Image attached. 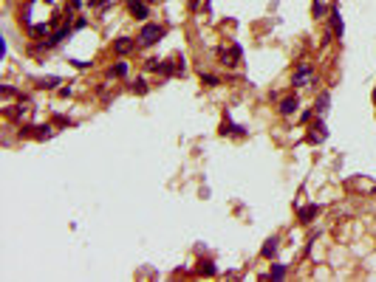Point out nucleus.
Segmentation results:
<instances>
[{"label": "nucleus", "instance_id": "9b49d317", "mask_svg": "<svg viewBox=\"0 0 376 282\" xmlns=\"http://www.w3.org/2000/svg\"><path fill=\"white\" fill-rule=\"evenodd\" d=\"M278 249H280V240L278 237H269V240L263 243V249H261V257L263 260H272V257L278 254Z\"/></svg>", "mask_w": 376, "mask_h": 282}, {"label": "nucleus", "instance_id": "dca6fc26", "mask_svg": "<svg viewBox=\"0 0 376 282\" xmlns=\"http://www.w3.org/2000/svg\"><path fill=\"white\" fill-rule=\"evenodd\" d=\"M198 271H201L204 277H213V274H215V263H213V260H201V263H198Z\"/></svg>", "mask_w": 376, "mask_h": 282}, {"label": "nucleus", "instance_id": "f3484780", "mask_svg": "<svg viewBox=\"0 0 376 282\" xmlns=\"http://www.w3.org/2000/svg\"><path fill=\"white\" fill-rule=\"evenodd\" d=\"M283 277H286V266H283V263H275L272 271H269V280H283Z\"/></svg>", "mask_w": 376, "mask_h": 282}, {"label": "nucleus", "instance_id": "a211bd4d", "mask_svg": "<svg viewBox=\"0 0 376 282\" xmlns=\"http://www.w3.org/2000/svg\"><path fill=\"white\" fill-rule=\"evenodd\" d=\"M37 138H40V141H46V138H51V135H54V127H51V124H43V127H37Z\"/></svg>", "mask_w": 376, "mask_h": 282}, {"label": "nucleus", "instance_id": "393cba45", "mask_svg": "<svg viewBox=\"0 0 376 282\" xmlns=\"http://www.w3.org/2000/svg\"><path fill=\"white\" fill-rule=\"evenodd\" d=\"M311 116H314V110H303V116H300V121H309Z\"/></svg>", "mask_w": 376, "mask_h": 282}, {"label": "nucleus", "instance_id": "6ab92c4d", "mask_svg": "<svg viewBox=\"0 0 376 282\" xmlns=\"http://www.w3.org/2000/svg\"><path fill=\"white\" fill-rule=\"evenodd\" d=\"M311 15H314V17H323V15H326V3H323V0H314V6H311Z\"/></svg>", "mask_w": 376, "mask_h": 282}, {"label": "nucleus", "instance_id": "423d86ee", "mask_svg": "<svg viewBox=\"0 0 376 282\" xmlns=\"http://www.w3.org/2000/svg\"><path fill=\"white\" fill-rule=\"evenodd\" d=\"M133 48H136V40H131V37H119L114 43V54H119V57H128Z\"/></svg>", "mask_w": 376, "mask_h": 282}, {"label": "nucleus", "instance_id": "412c9836", "mask_svg": "<svg viewBox=\"0 0 376 282\" xmlns=\"http://www.w3.org/2000/svg\"><path fill=\"white\" fill-rule=\"evenodd\" d=\"M111 74H114V76H128V62H116Z\"/></svg>", "mask_w": 376, "mask_h": 282}, {"label": "nucleus", "instance_id": "a878e982", "mask_svg": "<svg viewBox=\"0 0 376 282\" xmlns=\"http://www.w3.org/2000/svg\"><path fill=\"white\" fill-rule=\"evenodd\" d=\"M88 3H91V6H108L111 0H88Z\"/></svg>", "mask_w": 376, "mask_h": 282}, {"label": "nucleus", "instance_id": "b1692460", "mask_svg": "<svg viewBox=\"0 0 376 282\" xmlns=\"http://www.w3.org/2000/svg\"><path fill=\"white\" fill-rule=\"evenodd\" d=\"M159 65H162V59H156V57L147 59V71H159Z\"/></svg>", "mask_w": 376, "mask_h": 282}, {"label": "nucleus", "instance_id": "0eeeda50", "mask_svg": "<svg viewBox=\"0 0 376 282\" xmlns=\"http://www.w3.org/2000/svg\"><path fill=\"white\" fill-rule=\"evenodd\" d=\"M246 127H241V124H235L229 116H224V121H221V135H244Z\"/></svg>", "mask_w": 376, "mask_h": 282}, {"label": "nucleus", "instance_id": "4be33fe9", "mask_svg": "<svg viewBox=\"0 0 376 282\" xmlns=\"http://www.w3.org/2000/svg\"><path fill=\"white\" fill-rule=\"evenodd\" d=\"M133 90H136L139 96H142V93H147V82H145V79H136V82H133Z\"/></svg>", "mask_w": 376, "mask_h": 282}, {"label": "nucleus", "instance_id": "9d476101", "mask_svg": "<svg viewBox=\"0 0 376 282\" xmlns=\"http://www.w3.org/2000/svg\"><path fill=\"white\" fill-rule=\"evenodd\" d=\"M328 107H331V93H328V90H323V93L317 96V102H314V113H317V116H326Z\"/></svg>", "mask_w": 376, "mask_h": 282}, {"label": "nucleus", "instance_id": "7ed1b4c3", "mask_svg": "<svg viewBox=\"0 0 376 282\" xmlns=\"http://www.w3.org/2000/svg\"><path fill=\"white\" fill-rule=\"evenodd\" d=\"M241 57H244V48H241L238 43H232L229 48L221 51V62H224V65H229V68L238 65V62H241Z\"/></svg>", "mask_w": 376, "mask_h": 282}, {"label": "nucleus", "instance_id": "bb28decb", "mask_svg": "<svg viewBox=\"0 0 376 282\" xmlns=\"http://www.w3.org/2000/svg\"><path fill=\"white\" fill-rule=\"evenodd\" d=\"M374 104H376V90H374Z\"/></svg>", "mask_w": 376, "mask_h": 282}, {"label": "nucleus", "instance_id": "39448f33", "mask_svg": "<svg viewBox=\"0 0 376 282\" xmlns=\"http://www.w3.org/2000/svg\"><path fill=\"white\" fill-rule=\"evenodd\" d=\"M128 12H131L136 20H145L150 15L147 12V0H128Z\"/></svg>", "mask_w": 376, "mask_h": 282}, {"label": "nucleus", "instance_id": "1a4fd4ad", "mask_svg": "<svg viewBox=\"0 0 376 282\" xmlns=\"http://www.w3.org/2000/svg\"><path fill=\"white\" fill-rule=\"evenodd\" d=\"M297 107H300V99H297L294 93L286 96V99H280V113H283V116H294Z\"/></svg>", "mask_w": 376, "mask_h": 282}, {"label": "nucleus", "instance_id": "6e6552de", "mask_svg": "<svg viewBox=\"0 0 376 282\" xmlns=\"http://www.w3.org/2000/svg\"><path fill=\"white\" fill-rule=\"evenodd\" d=\"M331 34H334V37H340V40H343V34H345V23H343L340 9H331Z\"/></svg>", "mask_w": 376, "mask_h": 282}, {"label": "nucleus", "instance_id": "f03ea898", "mask_svg": "<svg viewBox=\"0 0 376 282\" xmlns=\"http://www.w3.org/2000/svg\"><path fill=\"white\" fill-rule=\"evenodd\" d=\"M314 82V68H311V62H300V68L294 71V79H292V85L294 88H306V85Z\"/></svg>", "mask_w": 376, "mask_h": 282}, {"label": "nucleus", "instance_id": "f257e3e1", "mask_svg": "<svg viewBox=\"0 0 376 282\" xmlns=\"http://www.w3.org/2000/svg\"><path fill=\"white\" fill-rule=\"evenodd\" d=\"M164 37V26H159V23H145L142 26V31H139V45H156L159 40Z\"/></svg>", "mask_w": 376, "mask_h": 282}, {"label": "nucleus", "instance_id": "ddd939ff", "mask_svg": "<svg viewBox=\"0 0 376 282\" xmlns=\"http://www.w3.org/2000/svg\"><path fill=\"white\" fill-rule=\"evenodd\" d=\"M68 37H71V29H68V26H63L60 31H54L49 40H46V45H60L63 40H68Z\"/></svg>", "mask_w": 376, "mask_h": 282}, {"label": "nucleus", "instance_id": "5701e85b", "mask_svg": "<svg viewBox=\"0 0 376 282\" xmlns=\"http://www.w3.org/2000/svg\"><path fill=\"white\" fill-rule=\"evenodd\" d=\"M173 62H176V74H184V71H187V65H184V57H176Z\"/></svg>", "mask_w": 376, "mask_h": 282}, {"label": "nucleus", "instance_id": "aec40b11", "mask_svg": "<svg viewBox=\"0 0 376 282\" xmlns=\"http://www.w3.org/2000/svg\"><path fill=\"white\" fill-rule=\"evenodd\" d=\"M201 82L207 85V88H215V85H221V79L213 76V74H201Z\"/></svg>", "mask_w": 376, "mask_h": 282}, {"label": "nucleus", "instance_id": "20e7f679", "mask_svg": "<svg viewBox=\"0 0 376 282\" xmlns=\"http://www.w3.org/2000/svg\"><path fill=\"white\" fill-rule=\"evenodd\" d=\"M328 138V127L323 124V116H317V121L311 124V133H309V144H323Z\"/></svg>", "mask_w": 376, "mask_h": 282}, {"label": "nucleus", "instance_id": "2eb2a0df", "mask_svg": "<svg viewBox=\"0 0 376 282\" xmlns=\"http://www.w3.org/2000/svg\"><path fill=\"white\" fill-rule=\"evenodd\" d=\"M57 85H60V76H40V79H37V88H57Z\"/></svg>", "mask_w": 376, "mask_h": 282}, {"label": "nucleus", "instance_id": "cd10ccee", "mask_svg": "<svg viewBox=\"0 0 376 282\" xmlns=\"http://www.w3.org/2000/svg\"><path fill=\"white\" fill-rule=\"evenodd\" d=\"M147 3H156V0H147Z\"/></svg>", "mask_w": 376, "mask_h": 282}, {"label": "nucleus", "instance_id": "4468645a", "mask_svg": "<svg viewBox=\"0 0 376 282\" xmlns=\"http://www.w3.org/2000/svg\"><path fill=\"white\" fill-rule=\"evenodd\" d=\"M29 34H32L34 40H40V37H49V23H37V26H29Z\"/></svg>", "mask_w": 376, "mask_h": 282}, {"label": "nucleus", "instance_id": "f8f14e48", "mask_svg": "<svg viewBox=\"0 0 376 282\" xmlns=\"http://www.w3.org/2000/svg\"><path fill=\"white\" fill-rule=\"evenodd\" d=\"M317 215H320V206H317V203H311V206H303V209L297 212L300 223H311V220H314Z\"/></svg>", "mask_w": 376, "mask_h": 282}]
</instances>
